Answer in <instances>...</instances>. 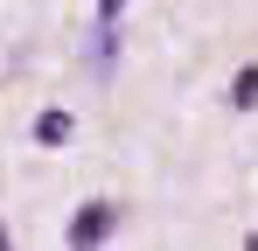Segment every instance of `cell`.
Returning <instances> with one entry per match:
<instances>
[{"instance_id":"277c9868","label":"cell","mask_w":258,"mask_h":251,"mask_svg":"<svg viewBox=\"0 0 258 251\" xmlns=\"http://www.w3.org/2000/svg\"><path fill=\"white\" fill-rule=\"evenodd\" d=\"M119 7H126V0H105V21H112V14H119Z\"/></svg>"},{"instance_id":"6da1fadb","label":"cell","mask_w":258,"mask_h":251,"mask_svg":"<svg viewBox=\"0 0 258 251\" xmlns=\"http://www.w3.org/2000/svg\"><path fill=\"white\" fill-rule=\"evenodd\" d=\"M112 230H119V203H84L70 223V244H105Z\"/></svg>"},{"instance_id":"5b68a950","label":"cell","mask_w":258,"mask_h":251,"mask_svg":"<svg viewBox=\"0 0 258 251\" xmlns=\"http://www.w3.org/2000/svg\"><path fill=\"white\" fill-rule=\"evenodd\" d=\"M251 244H258V230H251Z\"/></svg>"},{"instance_id":"7a4b0ae2","label":"cell","mask_w":258,"mask_h":251,"mask_svg":"<svg viewBox=\"0 0 258 251\" xmlns=\"http://www.w3.org/2000/svg\"><path fill=\"white\" fill-rule=\"evenodd\" d=\"M35 140H42V147H63V140H70V112H42V119H35Z\"/></svg>"},{"instance_id":"3957f363","label":"cell","mask_w":258,"mask_h":251,"mask_svg":"<svg viewBox=\"0 0 258 251\" xmlns=\"http://www.w3.org/2000/svg\"><path fill=\"white\" fill-rule=\"evenodd\" d=\"M230 105H237V112H251V105H258V63H251V70H237V84H230Z\"/></svg>"}]
</instances>
